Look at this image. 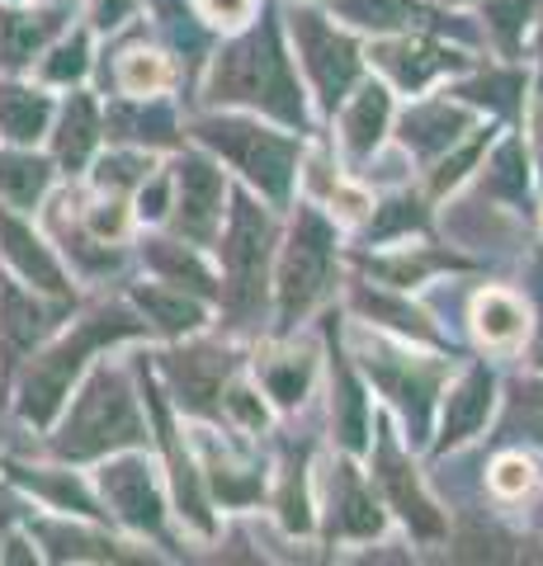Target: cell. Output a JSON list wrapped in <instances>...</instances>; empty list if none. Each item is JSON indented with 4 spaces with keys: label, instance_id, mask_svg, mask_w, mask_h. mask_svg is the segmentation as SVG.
Here are the masks:
<instances>
[{
    "label": "cell",
    "instance_id": "16",
    "mask_svg": "<svg viewBox=\"0 0 543 566\" xmlns=\"http://www.w3.org/2000/svg\"><path fill=\"white\" fill-rule=\"evenodd\" d=\"M374 57H378L383 66H388L401 85H426V81L435 76V71H445V66L459 62L453 52L430 48V43H388V48H378Z\"/></svg>",
    "mask_w": 543,
    "mask_h": 566
},
{
    "label": "cell",
    "instance_id": "7",
    "mask_svg": "<svg viewBox=\"0 0 543 566\" xmlns=\"http://www.w3.org/2000/svg\"><path fill=\"white\" fill-rule=\"evenodd\" d=\"M293 33H297V43H303V57H307V71H312V81H317V91L336 104L345 85L355 81V66H359L355 48H349L336 29H326L317 14H297Z\"/></svg>",
    "mask_w": 543,
    "mask_h": 566
},
{
    "label": "cell",
    "instance_id": "32",
    "mask_svg": "<svg viewBox=\"0 0 543 566\" xmlns=\"http://www.w3.org/2000/svg\"><path fill=\"white\" fill-rule=\"evenodd\" d=\"M492 486L501 495H524V491L534 486V468L524 463V458H501L497 472H492Z\"/></svg>",
    "mask_w": 543,
    "mask_h": 566
},
{
    "label": "cell",
    "instance_id": "21",
    "mask_svg": "<svg viewBox=\"0 0 543 566\" xmlns=\"http://www.w3.org/2000/svg\"><path fill=\"white\" fill-rule=\"evenodd\" d=\"M91 147H95V109H91V99H85V95H76L72 104H66L62 133H58L62 166H81L85 156H91Z\"/></svg>",
    "mask_w": 543,
    "mask_h": 566
},
{
    "label": "cell",
    "instance_id": "30",
    "mask_svg": "<svg viewBox=\"0 0 543 566\" xmlns=\"http://www.w3.org/2000/svg\"><path fill=\"white\" fill-rule=\"evenodd\" d=\"M152 264H156V270H166V274H175V279H189V283H195V289H203V293H213V283H208V274L199 270V260H189L180 245L156 241V245H152Z\"/></svg>",
    "mask_w": 543,
    "mask_h": 566
},
{
    "label": "cell",
    "instance_id": "23",
    "mask_svg": "<svg viewBox=\"0 0 543 566\" xmlns=\"http://www.w3.org/2000/svg\"><path fill=\"white\" fill-rule=\"evenodd\" d=\"M43 185H48V166L43 161L0 151V189H6L14 203H33L43 193Z\"/></svg>",
    "mask_w": 543,
    "mask_h": 566
},
{
    "label": "cell",
    "instance_id": "5",
    "mask_svg": "<svg viewBox=\"0 0 543 566\" xmlns=\"http://www.w3.org/2000/svg\"><path fill=\"white\" fill-rule=\"evenodd\" d=\"M199 133L232 156V161L247 170L265 193H274V199L289 193V175H293V142L289 137L247 128V123H203Z\"/></svg>",
    "mask_w": 543,
    "mask_h": 566
},
{
    "label": "cell",
    "instance_id": "2",
    "mask_svg": "<svg viewBox=\"0 0 543 566\" xmlns=\"http://www.w3.org/2000/svg\"><path fill=\"white\" fill-rule=\"evenodd\" d=\"M143 434V424H137V411H133V397L124 392V382L114 374H95L91 387L81 392L72 420H66L62 430V453L72 458H95L114 444H133V439Z\"/></svg>",
    "mask_w": 543,
    "mask_h": 566
},
{
    "label": "cell",
    "instance_id": "29",
    "mask_svg": "<svg viewBox=\"0 0 543 566\" xmlns=\"http://www.w3.org/2000/svg\"><path fill=\"white\" fill-rule=\"evenodd\" d=\"M345 14L359 24H374V29H393V24H407V14H416L407 0H345Z\"/></svg>",
    "mask_w": 543,
    "mask_h": 566
},
{
    "label": "cell",
    "instance_id": "31",
    "mask_svg": "<svg viewBox=\"0 0 543 566\" xmlns=\"http://www.w3.org/2000/svg\"><path fill=\"white\" fill-rule=\"evenodd\" d=\"M265 382H270V392L284 401V406L297 401V397H303V387H307V359H293V354H289L284 364H270L265 368Z\"/></svg>",
    "mask_w": 543,
    "mask_h": 566
},
{
    "label": "cell",
    "instance_id": "27",
    "mask_svg": "<svg viewBox=\"0 0 543 566\" xmlns=\"http://www.w3.org/2000/svg\"><path fill=\"white\" fill-rule=\"evenodd\" d=\"M39 331H43V312L33 307V297H24L20 289H6V340H10V349L33 345Z\"/></svg>",
    "mask_w": 543,
    "mask_h": 566
},
{
    "label": "cell",
    "instance_id": "34",
    "mask_svg": "<svg viewBox=\"0 0 543 566\" xmlns=\"http://www.w3.org/2000/svg\"><path fill=\"white\" fill-rule=\"evenodd\" d=\"M81 71H85V43L72 39V43H62L58 52H52V62L43 66V76L48 81H72V76H81Z\"/></svg>",
    "mask_w": 543,
    "mask_h": 566
},
{
    "label": "cell",
    "instance_id": "39",
    "mask_svg": "<svg viewBox=\"0 0 543 566\" xmlns=\"http://www.w3.org/2000/svg\"><path fill=\"white\" fill-rule=\"evenodd\" d=\"M530 6H534V0H501L492 14H497V24H501L505 33H515V24L524 20V14H530Z\"/></svg>",
    "mask_w": 543,
    "mask_h": 566
},
{
    "label": "cell",
    "instance_id": "22",
    "mask_svg": "<svg viewBox=\"0 0 543 566\" xmlns=\"http://www.w3.org/2000/svg\"><path fill=\"white\" fill-rule=\"evenodd\" d=\"M478 331H482L487 345H515L520 331H524L520 303H515V297H505V293L478 297Z\"/></svg>",
    "mask_w": 543,
    "mask_h": 566
},
{
    "label": "cell",
    "instance_id": "12",
    "mask_svg": "<svg viewBox=\"0 0 543 566\" xmlns=\"http://www.w3.org/2000/svg\"><path fill=\"white\" fill-rule=\"evenodd\" d=\"M331 524H336V534H355V538L378 534V524H383V515L374 510V501L364 495V486L355 482L349 468H336V476H331Z\"/></svg>",
    "mask_w": 543,
    "mask_h": 566
},
{
    "label": "cell",
    "instance_id": "36",
    "mask_svg": "<svg viewBox=\"0 0 543 566\" xmlns=\"http://www.w3.org/2000/svg\"><path fill=\"white\" fill-rule=\"evenodd\" d=\"M393 212H383V218L374 222V232L378 237H388V232H401V227H420V212H411L416 203H407V199H401V203H388Z\"/></svg>",
    "mask_w": 543,
    "mask_h": 566
},
{
    "label": "cell",
    "instance_id": "3",
    "mask_svg": "<svg viewBox=\"0 0 543 566\" xmlns=\"http://www.w3.org/2000/svg\"><path fill=\"white\" fill-rule=\"evenodd\" d=\"M124 331H133V322H124V316H95V322H85L72 340H62L29 374V382H24V416L43 424L52 411H58V401L66 397V382H72V374L81 368L85 349H95L100 340H114V335H124Z\"/></svg>",
    "mask_w": 543,
    "mask_h": 566
},
{
    "label": "cell",
    "instance_id": "42",
    "mask_svg": "<svg viewBox=\"0 0 543 566\" xmlns=\"http://www.w3.org/2000/svg\"><path fill=\"white\" fill-rule=\"evenodd\" d=\"M539 359H543V345H539Z\"/></svg>",
    "mask_w": 543,
    "mask_h": 566
},
{
    "label": "cell",
    "instance_id": "1",
    "mask_svg": "<svg viewBox=\"0 0 543 566\" xmlns=\"http://www.w3.org/2000/svg\"><path fill=\"white\" fill-rule=\"evenodd\" d=\"M213 91H218V99L265 104V109L279 114L284 123L303 118V99H297V85L289 76V62H284V52H279L270 29H260L255 39L237 43L232 52H227V57L218 62Z\"/></svg>",
    "mask_w": 543,
    "mask_h": 566
},
{
    "label": "cell",
    "instance_id": "20",
    "mask_svg": "<svg viewBox=\"0 0 543 566\" xmlns=\"http://www.w3.org/2000/svg\"><path fill=\"white\" fill-rule=\"evenodd\" d=\"M43 123H48V99L43 95L20 91V85L0 91V128H6L14 142H33L43 133Z\"/></svg>",
    "mask_w": 543,
    "mask_h": 566
},
{
    "label": "cell",
    "instance_id": "38",
    "mask_svg": "<svg viewBox=\"0 0 543 566\" xmlns=\"http://www.w3.org/2000/svg\"><path fill=\"white\" fill-rule=\"evenodd\" d=\"M208 20H222V24H237V20H247V10H251V0H199Z\"/></svg>",
    "mask_w": 543,
    "mask_h": 566
},
{
    "label": "cell",
    "instance_id": "25",
    "mask_svg": "<svg viewBox=\"0 0 543 566\" xmlns=\"http://www.w3.org/2000/svg\"><path fill=\"white\" fill-rule=\"evenodd\" d=\"M336 424H341V439L349 449L364 444V397L345 368H336Z\"/></svg>",
    "mask_w": 543,
    "mask_h": 566
},
{
    "label": "cell",
    "instance_id": "18",
    "mask_svg": "<svg viewBox=\"0 0 543 566\" xmlns=\"http://www.w3.org/2000/svg\"><path fill=\"white\" fill-rule=\"evenodd\" d=\"M459 128H463L459 109H449V104H426V109L407 114V123H401V137H407V147L430 156V151L449 147V142L459 137Z\"/></svg>",
    "mask_w": 543,
    "mask_h": 566
},
{
    "label": "cell",
    "instance_id": "10",
    "mask_svg": "<svg viewBox=\"0 0 543 566\" xmlns=\"http://www.w3.org/2000/svg\"><path fill=\"white\" fill-rule=\"evenodd\" d=\"M218 203H222V175L208 161H185L180 170V227L189 237H208L218 222Z\"/></svg>",
    "mask_w": 543,
    "mask_h": 566
},
{
    "label": "cell",
    "instance_id": "14",
    "mask_svg": "<svg viewBox=\"0 0 543 566\" xmlns=\"http://www.w3.org/2000/svg\"><path fill=\"white\" fill-rule=\"evenodd\" d=\"M52 29H58V14L0 10V66H24L33 57V48H43V39Z\"/></svg>",
    "mask_w": 543,
    "mask_h": 566
},
{
    "label": "cell",
    "instance_id": "11",
    "mask_svg": "<svg viewBox=\"0 0 543 566\" xmlns=\"http://www.w3.org/2000/svg\"><path fill=\"white\" fill-rule=\"evenodd\" d=\"M487 406H492V378L482 374V368H472V374L449 392V406H445V444H459V439L478 434V424L487 420Z\"/></svg>",
    "mask_w": 543,
    "mask_h": 566
},
{
    "label": "cell",
    "instance_id": "41",
    "mask_svg": "<svg viewBox=\"0 0 543 566\" xmlns=\"http://www.w3.org/2000/svg\"><path fill=\"white\" fill-rule=\"evenodd\" d=\"M539 156H543V133H539Z\"/></svg>",
    "mask_w": 543,
    "mask_h": 566
},
{
    "label": "cell",
    "instance_id": "35",
    "mask_svg": "<svg viewBox=\"0 0 543 566\" xmlns=\"http://www.w3.org/2000/svg\"><path fill=\"white\" fill-rule=\"evenodd\" d=\"M492 189H501V193H524V170H520V147H515V142H511V147H501V156H497Z\"/></svg>",
    "mask_w": 543,
    "mask_h": 566
},
{
    "label": "cell",
    "instance_id": "40",
    "mask_svg": "<svg viewBox=\"0 0 543 566\" xmlns=\"http://www.w3.org/2000/svg\"><path fill=\"white\" fill-rule=\"evenodd\" d=\"M232 411H241L251 424H265V411H260V406L251 401V392H232Z\"/></svg>",
    "mask_w": 543,
    "mask_h": 566
},
{
    "label": "cell",
    "instance_id": "8",
    "mask_svg": "<svg viewBox=\"0 0 543 566\" xmlns=\"http://www.w3.org/2000/svg\"><path fill=\"white\" fill-rule=\"evenodd\" d=\"M378 482H383V491H388V501L397 505V515L407 520L416 534H426V538H435L445 528V520L435 515V505L426 501V491L416 486V476H411V468L401 463V453L383 439L378 444Z\"/></svg>",
    "mask_w": 543,
    "mask_h": 566
},
{
    "label": "cell",
    "instance_id": "6",
    "mask_svg": "<svg viewBox=\"0 0 543 566\" xmlns=\"http://www.w3.org/2000/svg\"><path fill=\"white\" fill-rule=\"evenodd\" d=\"M265 255H270V222L255 203L241 199L232 208V227H227V241H222V260H227V274H232V297H255V283L265 274Z\"/></svg>",
    "mask_w": 543,
    "mask_h": 566
},
{
    "label": "cell",
    "instance_id": "17",
    "mask_svg": "<svg viewBox=\"0 0 543 566\" xmlns=\"http://www.w3.org/2000/svg\"><path fill=\"white\" fill-rule=\"evenodd\" d=\"M378 374L388 382V392L407 406L411 424L420 430L426 424V406H430V392H435V368H416V364H393V354H378Z\"/></svg>",
    "mask_w": 543,
    "mask_h": 566
},
{
    "label": "cell",
    "instance_id": "33",
    "mask_svg": "<svg viewBox=\"0 0 543 566\" xmlns=\"http://www.w3.org/2000/svg\"><path fill=\"white\" fill-rule=\"evenodd\" d=\"M114 128H137L133 137H152V142H166L170 137V114L166 109H152V114H114Z\"/></svg>",
    "mask_w": 543,
    "mask_h": 566
},
{
    "label": "cell",
    "instance_id": "26",
    "mask_svg": "<svg viewBox=\"0 0 543 566\" xmlns=\"http://www.w3.org/2000/svg\"><path fill=\"white\" fill-rule=\"evenodd\" d=\"M505 430L524 439H534V444H543V382H520L515 397H511V420H505Z\"/></svg>",
    "mask_w": 543,
    "mask_h": 566
},
{
    "label": "cell",
    "instance_id": "37",
    "mask_svg": "<svg viewBox=\"0 0 543 566\" xmlns=\"http://www.w3.org/2000/svg\"><path fill=\"white\" fill-rule=\"evenodd\" d=\"M143 161H133V156H114V161H104V170H100V185H133V180H143Z\"/></svg>",
    "mask_w": 543,
    "mask_h": 566
},
{
    "label": "cell",
    "instance_id": "4",
    "mask_svg": "<svg viewBox=\"0 0 543 566\" xmlns=\"http://www.w3.org/2000/svg\"><path fill=\"white\" fill-rule=\"evenodd\" d=\"M331 274V227L317 212H297L289 251H284V270H279V303L284 316H297L303 307H312L326 289Z\"/></svg>",
    "mask_w": 543,
    "mask_h": 566
},
{
    "label": "cell",
    "instance_id": "24",
    "mask_svg": "<svg viewBox=\"0 0 543 566\" xmlns=\"http://www.w3.org/2000/svg\"><path fill=\"white\" fill-rule=\"evenodd\" d=\"M143 297V307H147V316L156 326H166V331H195L199 322H203V312L189 303L185 293H166V289H143L137 293Z\"/></svg>",
    "mask_w": 543,
    "mask_h": 566
},
{
    "label": "cell",
    "instance_id": "13",
    "mask_svg": "<svg viewBox=\"0 0 543 566\" xmlns=\"http://www.w3.org/2000/svg\"><path fill=\"white\" fill-rule=\"evenodd\" d=\"M0 241H6V255L24 279H33L48 293H62V274H58V264H52V255L43 251V241H33L20 222L6 218V212H0Z\"/></svg>",
    "mask_w": 543,
    "mask_h": 566
},
{
    "label": "cell",
    "instance_id": "19",
    "mask_svg": "<svg viewBox=\"0 0 543 566\" xmlns=\"http://www.w3.org/2000/svg\"><path fill=\"white\" fill-rule=\"evenodd\" d=\"M383 123H388V95H383L378 85H369V91H359V99L349 104V114H345L349 151H355V156L374 151V142L383 137Z\"/></svg>",
    "mask_w": 543,
    "mask_h": 566
},
{
    "label": "cell",
    "instance_id": "15",
    "mask_svg": "<svg viewBox=\"0 0 543 566\" xmlns=\"http://www.w3.org/2000/svg\"><path fill=\"white\" fill-rule=\"evenodd\" d=\"M170 374L180 378V392L185 401L195 406V411H208V401L222 387V374H227V359L213 349H195V354H180V359H170Z\"/></svg>",
    "mask_w": 543,
    "mask_h": 566
},
{
    "label": "cell",
    "instance_id": "9",
    "mask_svg": "<svg viewBox=\"0 0 543 566\" xmlns=\"http://www.w3.org/2000/svg\"><path fill=\"white\" fill-rule=\"evenodd\" d=\"M104 495L109 505L137 528H156L161 524V501H156V486H152V472L137 463V458H124V463L104 468Z\"/></svg>",
    "mask_w": 543,
    "mask_h": 566
},
{
    "label": "cell",
    "instance_id": "28",
    "mask_svg": "<svg viewBox=\"0 0 543 566\" xmlns=\"http://www.w3.org/2000/svg\"><path fill=\"white\" fill-rule=\"evenodd\" d=\"M118 81H124L128 95H156L166 85V62L152 57V52H128L124 66H118Z\"/></svg>",
    "mask_w": 543,
    "mask_h": 566
}]
</instances>
